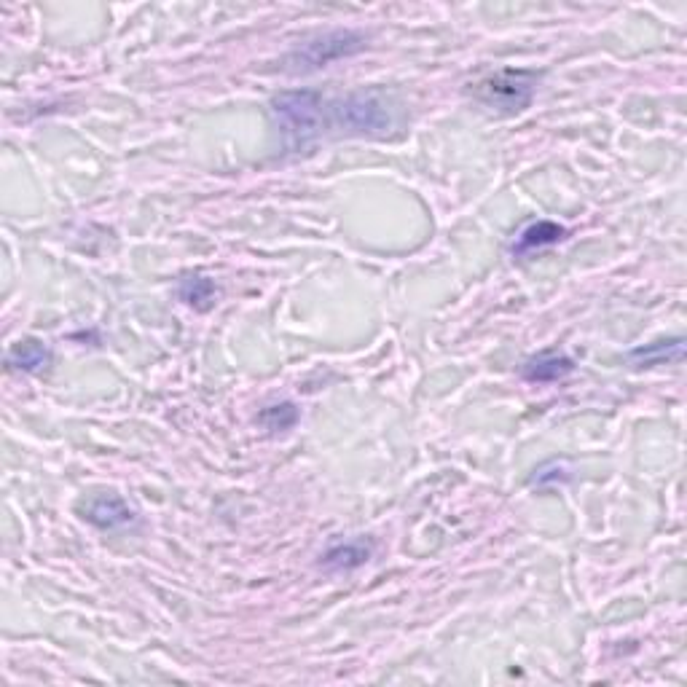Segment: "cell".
Instances as JSON below:
<instances>
[{"mask_svg": "<svg viewBox=\"0 0 687 687\" xmlns=\"http://www.w3.org/2000/svg\"><path fill=\"white\" fill-rule=\"evenodd\" d=\"M400 105L382 89H363L341 100L325 97V129L347 137H387L400 127Z\"/></svg>", "mask_w": 687, "mask_h": 687, "instance_id": "obj_1", "label": "cell"}, {"mask_svg": "<svg viewBox=\"0 0 687 687\" xmlns=\"http://www.w3.org/2000/svg\"><path fill=\"white\" fill-rule=\"evenodd\" d=\"M272 113L290 151L304 148L325 132V97L314 89L277 94L272 100Z\"/></svg>", "mask_w": 687, "mask_h": 687, "instance_id": "obj_2", "label": "cell"}, {"mask_svg": "<svg viewBox=\"0 0 687 687\" xmlns=\"http://www.w3.org/2000/svg\"><path fill=\"white\" fill-rule=\"evenodd\" d=\"M537 84H540V73H535V70L505 68L475 81L470 92L486 111L500 113V116H516L532 105Z\"/></svg>", "mask_w": 687, "mask_h": 687, "instance_id": "obj_3", "label": "cell"}, {"mask_svg": "<svg viewBox=\"0 0 687 687\" xmlns=\"http://www.w3.org/2000/svg\"><path fill=\"white\" fill-rule=\"evenodd\" d=\"M365 49V35L357 30H328L304 41L285 57V68L290 73H309V70L325 68L336 60L352 57Z\"/></svg>", "mask_w": 687, "mask_h": 687, "instance_id": "obj_4", "label": "cell"}, {"mask_svg": "<svg viewBox=\"0 0 687 687\" xmlns=\"http://www.w3.org/2000/svg\"><path fill=\"white\" fill-rule=\"evenodd\" d=\"M84 518L100 529H121V526L135 524V510L116 494H100L84 505Z\"/></svg>", "mask_w": 687, "mask_h": 687, "instance_id": "obj_5", "label": "cell"}, {"mask_svg": "<svg viewBox=\"0 0 687 687\" xmlns=\"http://www.w3.org/2000/svg\"><path fill=\"white\" fill-rule=\"evenodd\" d=\"M572 371H575V363L567 355H559V352H543V355L529 357L521 365V376H524L526 382L535 384L559 382V379L569 376Z\"/></svg>", "mask_w": 687, "mask_h": 687, "instance_id": "obj_6", "label": "cell"}, {"mask_svg": "<svg viewBox=\"0 0 687 687\" xmlns=\"http://www.w3.org/2000/svg\"><path fill=\"white\" fill-rule=\"evenodd\" d=\"M51 363V349L38 339L17 341L9 349L6 365L11 371H22V374H41L43 368H49Z\"/></svg>", "mask_w": 687, "mask_h": 687, "instance_id": "obj_7", "label": "cell"}, {"mask_svg": "<svg viewBox=\"0 0 687 687\" xmlns=\"http://www.w3.org/2000/svg\"><path fill=\"white\" fill-rule=\"evenodd\" d=\"M561 239H567V229L559 226V223H532V226H526V229L518 234L516 242H513V255H529L535 253V250H540V247L559 245Z\"/></svg>", "mask_w": 687, "mask_h": 687, "instance_id": "obj_8", "label": "cell"}, {"mask_svg": "<svg viewBox=\"0 0 687 687\" xmlns=\"http://www.w3.org/2000/svg\"><path fill=\"white\" fill-rule=\"evenodd\" d=\"M371 545H365L363 540H349V543H336L331 551L323 556L325 569H355L360 564L371 559Z\"/></svg>", "mask_w": 687, "mask_h": 687, "instance_id": "obj_9", "label": "cell"}, {"mask_svg": "<svg viewBox=\"0 0 687 687\" xmlns=\"http://www.w3.org/2000/svg\"><path fill=\"white\" fill-rule=\"evenodd\" d=\"M215 282L207 280V277H199V274H191L186 280L180 282V298L186 301L188 306H194L196 312H207L210 306L215 304Z\"/></svg>", "mask_w": 687, "mask_h": 687, "instance_id": "obj_10", "label": "cell"}, {"mask_svg": "<svg viewBox=\"0 0 687 687\" xmlns=\"http://www.w3.org/2000/svg\"><path fill=\"white\" fill-rule=\"evenodd\" d=\"M682 352H685L682 339L655 341V344H647V347L634 349V352L628 355V360H631L634 365H661V363H669V360H679Z\"/></svg>", "mask_w": 687, "mask_h": 687, "instance_id": "obj_11", "label": "cell"}, {"mask_svg": "<svg viewBox=\"0 0 687 687\" xmlns=\"http://www.w3.org/2000/svg\"><path fill=\"white\" fill-rule=\"evenodd\" d=\"M258 422H261L266 430H272V433H282V430H290V427L296 425L298 422V408L296 403H290V400H282V403H272V406H266L258 414Z\"/></svg>", "mask_w": 687, "mask_h": 687, "instance_id": "obj_12", "label": "cell"}]
</instances>
